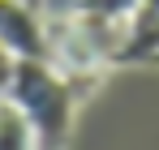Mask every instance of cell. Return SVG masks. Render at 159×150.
<instances>
[{
	"mask_svg": "<svg viewBox=\"0 0 159 150\" xmlns=\"http://www.w3.org/2000/svg\"><path fill=\"white\" fill-rule=\"evenodd\" d=\"M26 4H34V9H39V4H43V0H26Z\"/></svg>",
	"mask_w": 159,
	"mask_h": 150,
	"instance_id": "obj_7",
	"label": "cell"
},
{
	"mask_svg": "<svg viewBox=\"0 0 159 150\" xmlns=\"http://www.w3.org/2000/svg\"><path fill=\"white\" fill-rule=\"evenodd\" d=\"M142 9V0H78L73 13H90V17H107V22H133Z\"/></svg>",
	"mask_w": 159,
	"mask_h": 150,
	"instance_id": "obj_4",
	"label": "cell"
},
{
	"mask_svg": "<svg viewBox=\"0 0 159 150\" xmlns=\"http://www.w3.org/2000/svg\"><path fill=\"white\" fill-rule=\"evenodd\" d=\"M0 150H39L34 129L13 99H0Z\"/></svg>",
	"mask_w": 159,
	"mask_h": 150,
	"instance_id": "obj_3",
	"label": "cell"
},
{
	"mask_svg": "<svg viewBox=\"0 0 159 150\" xmlns=\"http://www.w3.org/2000/svg\"><path fill=\"white\" fill-rule=\"evenodd\" d=\"M120 60H159V17H155L151 26H142V30L129 34Z\"/></svg>",
	"mask_w": 159,
	"mask_h": 150,
	"instance_id": "obj_5",
	"label": "cell"
},
{
	"mask_svg": "<svg viewBox=\"0 0 159 150\" xmlns=\"http://www.w3.org/2000/svg\"><path fill=\"white\" fill-rule=\"evenodd\" d=\"M0 43L13 60H48V22L26 0H0Z\"/></svg>",
	"mask_w": 159,
	"mask_h": 150,
	"instance_id": "obj_2",
	"label": "cell"
},
{
	"mask_svg": "<svg viewBox=\"0 0 159 150\" xmlns=\"http://www.w3.org/2000/svg\"><path fill=\"white\" fill-rule=\"evenodd\" d=\"M4 99H13L22 107V116L34 129L39 150H65L69 129H73L78 90L52 60H13V77H9Z\"/></svg>",
	"mask_w": 159,
	"mask_h": 150,
	"instance_id": "obj_1",
	"label": "cell"
},
{
	"mask_svg": "<svg viewBox=\"0 0 159 150\" xmlns=\"http://www.w3.org/2000/svg\"><path fill=\"white\" fill-rule=\"evenodd\" d=\"M9 77H13V51L0 43V99L9 95Z\"/></svg>",
	"mask_w": 159,
	"mask_h": 150,
	"instance_id": "obj_6",
	"label": "cell"
}]
</instances>
